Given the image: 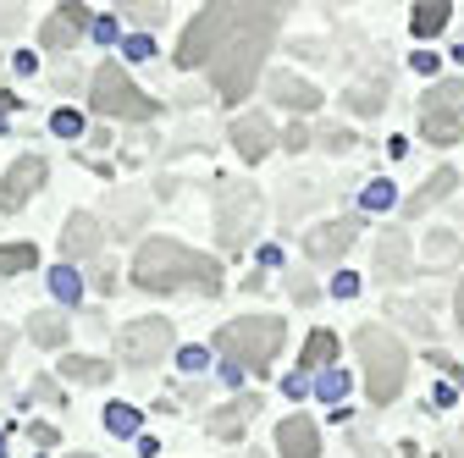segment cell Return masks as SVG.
<instances>
[{
	"label": "cell",
	"instance_id": "2",
	"mask_svg": "<svg viewBox=\"0 0 464 458\" xmlns=\"http://www.w3.org/2000/svg\"><path fill=\"white\" fill-rule=\"evenodd\" d=\"M133 281L144 293H178V288H199V293H221V265L178 238H150L133 260Z\"/></svg>",
	"mask_w": 464,
	"mask_h": 458
},
{
	"label": "cell",
	"instance_id": "32",
	"mask_svg": "<svg viewBox=\"0 0 464 458\" xmlns=\"http://www.w3.org/2000/svg\"><path fill=\"white\" fill-rule=\"evenodd\" d=\"M12 28H23V6H0V33H12Z\"/></svg>",
	"mask_w": 464,
	"mask_h": 458
},
{
	"label": "cell",
	"instance_id": "40",
	"mask_svg": "<svg viewBox=\"0 0 464 458\" xmlns=\"http://www.w3.org/2000/svg\"><path fill=\"white\" fill-rule=\"evenodd\" d=\"M453 304H459V326H464V281H459V299Z\"/></svg>",
	"mask_w": 464,
	"mask_h": 458
},
{
	"label": "cell",
	"instance_id": "20",
	"mask_svg": "<svg viewBox=\"0 0 464 458\" xmlns=\"http://www.w3.org/2000/svg\"><path fill=\"white\" fill-rule=\"evenodd\" d=\"M332 354H337V337L332 331H310L304 337V354H299V370H321Z\"/></svg>",
	"mask_w": 464,
	"mask_h": 458
},
{
	"label": "cell",
	"instance_id": "13",
	"mask_svg": "<svg viewBox=\"0 0 464 458\" xmlns=\"http://www.w3.org/2000/svg\"><path fill=\"white\" fill-rule=\"evenodd\" d=\"M271 100L304 117V110H315V105H321V89H315V83H304V78H294V72H271Z\"/></svg>",
	"mask_w": 464,
	"mask_h": 458
},
{
	"label": "cell",
	"instance_id": "17",
	"mask_svg": "<svg viewBox=\"0 0 464 458\" xmlns=\"http://www.w3.org/2000/svg\"><path fill=\"white\" fill-rule=\"evenodd\" d=\"M453 188H459V171H453V166H437V171H431V183H426V188H420V194H415L410 205H403V210H410V215H420L426 205H437V199H448Z\"/></svg>",
	"mask_w": 464,
	"mask_h": 458
},
{
	"label": "cell",
	"instance_id": "14",
	"mask_svg": "<svg viewBox=\"0 0 464 458\" xmlns=\"http://www.w3.org/2000/svg\"><path fill=\"white\" fill-rule=\"evenodd\" d=\"M100 249V221L89 215V210H78L67 226H62V254H67V265L72 260H83V254H94Z\"/></svg>",
	"mask_w": 464,
	"mask_h": 458
},
{
	"label": "cell",
	"instance_id": "21",
	"mask_svg": "<svg viewBox=\"0 0 464 458\" xmlns=\"http://www.w3.org/2000/svg\"><path fill=\"white\" fill-rule=\"evenodd\" d=\"M34 265H39L34 243H0V276H17V271H34Z\"/></svg>",
	"mask_w": 464,
	"mask_h": 458
},
{
	"label": "cell",
	"instance_id": "22",
	"mask_svg": "<svg viewBox=\"0 0 464 458\" xmlns=\"http://www.w3.org/2000/svg\"><path fill=\"white\" fill-rule=\"evenodd\" d=\"M34 342H39V348H62V342H67V320L62 315H34Z\"/></svg>",
	"mask_w": 464,
	"mask_h": 458
},
{
	"label": "cell",
	"instance_id": "27",
	"mask_svg": "<svg viewBox=\"0 0 464 458\" xmlns=\"http://www.w3.org/2000/svg\"><path fill=\"white\" fill-rule=\"evenodd\" d=\"M50 288L62 293V299H78V288H83V281H78V271H72V265H62V271L50 276Z\"/></svg>",
	"mask_w": 464,
	"mask_h": 458
},
{
	"label": "cell",
	"instance_id": "39",
	"mask_svg": "<svg viewBox=\"0 0 464 458\" xmlns=\"http://www.w3.org/2000/svg\"><path fill=\"white\" fill-rule=\"evenodd\" d=\"M12 342H17V337H12V326H0V365H6V354H12Z\"/></svg>",
	"mask_w": 464,
	"mask_h": 458
},
{
	"label": "cell",
	"instance_id": "34",
	"mask_svg": "<svg viewBox=\"0 0 464 458\" xmlns=\"http://www.w3.org/2000/svg\"><path fill=\"white\" fill-rule=\"evenodd\" d=\"M365 199H371V205H392V183H371Z\"/></svg>",
	"mask_w": 464,
	"mask_h": 458
},
{
	"label": "cell",
	"instance_id": "23",
	"mask_svg": "<svg viewBox=\"0 0 464 458\" xmlns=\"http://www.w3.org/2000/svg\"><path fill=\"white\" fill-rule=\"evenodd\" d=\"M105 431H111V436H139V409L111 404V409H105Z\"/></svg>",
	"mask_w": 464,
	"mask_h": 458
},
{
	"label": "cell",
	"instance_id": "12",
	"mask_svg": "<svg viewBox=\"0 0 464 458\" xmlns=\"http://www.w3.org/2000/svg\"><path fill=\"white\" fill-rule=\"evenodd\" d=\"M276 453H282V458H321V436H315V425H310L304 415L282 420V425H276Z\"/></svg>",
	"mask_w": 464,
	"mask_h": 458
},
{
	"label": "cell",
	"instance_id": "3",
	"mask_svg": "<svg viewBox=\"0 0 464 458\" xmlns=\"http://www.w3.org/2000/svg\"><path fill=\"white\" fill-rule=\"evenodd\" d=\"M354 348H360V365H365V392H371V404H392V397L403 392V376H410V354H403V342L382 326H365L354 337Z\"/></svg>",
	"mask_w": 464,
	"mask_h": 458
},
{
	"label": "cell",
	"instance_id": "19",
	"mask_svg": "<svg viewBox=\"0 0 464 458\" xmlns=\"http://www.w3.org/2000/svg\"><path fill=\"white\" fill-rule=\"evenodd\" d=\"M376 271H382V276H403V271H410V243H403V233H387V238H382Z\"/></svg>",
	"mask_w": 464,
	"mask_h": 458
},
{
	"label": "cell",
	"instance_id": "10",
	"mask_svg": "<svg viewBox=\"0 0 464 458\" xmlns=\"http://www.w3.org/2000/svg\"><path fill=\"white\" fill-rule=\"evenodd\" d=\"M354 233H360V215H343V221H332V226H315V233L304 238V254H310V260H321V265H332V260H343V254H348Z\"/></svg>",
	"mask_w": 464,
	"mask_h": 458
},
{
	"label": "cell",
	"instance_id": "25",
	"mask_svg": "<svg viewBox=\"0 0 464 458\" xmlns=\"http://www.w3.org/2000/svg\"><path fill=\"white\" fill-rule=\"evenodd\" d=\"M72 39H78V33H72V28H67L62 17H50V23L39 28V44H44V50H67Z\"/></svg>",
	"mask_w": 464,
	"mask_h": 458
},
{
	"label": "cell",
	"instance_id": "33",
	"mask_svg": "<svg viewBox=\"0 0 464 458\" xmlns=\"http://www.w3.org/2000/svg\"><path fill=\"white\" fill-rule=\"evenodd\" d=\"M128 55H133V62H144V55H155V44L139 33V39H128Z\"/></svg>",
	"mask_w": 464,
	"mask_h": 458
},
{
	"label": "cell",
	"instance_id": "36",
	"mask_svg": "<svg viewBox=\"0 0 464 458\" xmlns=\"http://www.w3.org/2000/svg\"><path fill=\"white\" fill-rule=\"evenodd\" d=\"M282 144H287V149H304V144H310V133H304V128H287V138H282Z\"/></svg>",
	"mask_w": 464,
	"mask_h": 458
},
{
	"label": "cell",
	"instance_id": "7",
	"mask_svg": "<svg viewBox=\"0 0 464 458\" xmlns=\"http://www.w3.org/2000/svg\"><path fill=\"white\" fill-rule=\"evenodd\" d=\"M420 133H426V144H459L464 138V100L453 83H437L420 100Z\"/></svg>",
	"mask_w": 464,
	"mask_h": 458
},
{
	"label": "cell",
	"instance_id": "15",
	"mask_svg": "<svg viewBox=\"0 0 464 458\" xmlns=\"http://www.w3.org/2000/svg\"><path fill=\"white\" fill-rule=\"evenodd\" d=\"M232 144H238V155L255 166V160H266L271 155V122L266 117H238L232 122Z\"/></svg>",
	"mask_w": 464,
	"mask_h": 458
},
{
	"label": "cell",
	"instance_id": "5",
	"mask_svg": "<svg viewBox=\"0 0 464 458\" xmlns=\"http://www.w3.org/2000/svg\"><path fill=\"white\" fill-rule=\"evenodd\" d=\"M94 110H100V117H122V122H150L155 117V100L122 67H116V62H105L94 72Z\"/></svg>",
	"mask_w": 464,
	"mask_h": 458
},
{
	"label": "cell",
	"instance_id": "18",
	"mask_svg": "<svg viewBox=\"0 0 464 458\" xmlns=\"http://www.w3.org/2000/svg\"><path fill=\"white\" fill-rule=\"evenodd\" d=\"M448 23H453V6H448V0H426V6H415V17H410L415 39H437Z\"/></svg>",
	"mask_w": 464,
	"mask_h": 458
},
{
	"label": "cell",
	"instance_id": "26",
	"mask_svg": "<svg viewBox=\"0 0 464 458\" xmlns=\"http://www.w3.org/2000/svg\"><path fill=\"white\" fill-rule=\"evenodd\" d=\"M55 17H62L72 33H83V28L94 23V17H89V6H78V0H67V6H55Z\"/></svg>",
	"mask_w": 464,
	"mask_h": 458
},
{
	"label": "cell",
	"instance_id": "41",
	"mask_svg": "<svg viewBox=\"0 0 464 458\" xmlns=\"http://www.w3.org/2000/svg\"><path fill=\"white\" fill-rule=\"evenodd\" d=\"M453 89H459V100H464V83H453Z\"/></svg>",
	"mask_w": 464,
	"mask_h": 458
},
{
	"label": "cell",
	"instance_id": "4",
	"mask_svg": "<svg viewBox=\"0 0 464 458\" xmlns=\"http://www.w3.org/2000/svg\"><path fill=\"white\" fill-rule=\"evenodd\" d=\"M216 348L232 359L227 370H238V365L266 370V365L276 359V348H282V320H276V315H244V320H227V326L216 331Z\"/></svg>",
	"mask_w": 464,
	"mask_h": 458
},
{
	"label": "cell",
	"instance_id": "42",
	"mask_svg": "<svg viewBox=\"0 0 464 458\" xmlns=\"http://www.w3.org/2000/svg\"><path fill=\"white\" fill-rule=\"evenodd\" d=\"M67 458H89V453H67Z\"/></svg>",
	"mask_w": 464,
	"mask_h": 458
},
{
	"label": "cell",
	"instance_id": "38",
	"mask_svg": "<svg viewBox=\"0 0 464 458\" xmlns=\"http://www.w3.org/2000/svg\"><path fill=\"white\" fill-rule=\"evenodd\" d=\"M12 105H17V94H6V89H0V128H6V117H12Z\"/></svg>",
	"mask_w": 464,
	"mask_h": 458
},
{
	"label": "cell",
	"instance_id": "24",
	"mask_svg": "<svg viewBox=\"0 0 464 458\" xmlns=\"http://www.w3.org/2000/svg\"><path fill=\"white\" fill-rule=\"evenodd\" d=\"M62 376H67V381H89V386H94V381H105V376H111V365H100V359H62Z\"/></svg>",
	"mask_w": 464,
	"mask_h": 458
},
{
	"label": "cell",
	"instance_id": "28",
	"mask_svg": "<svg viewBox=\"0 0 464 458\" xmlns=\"http://www.w3.org/2000/svg\"><path fill=\"white\" fill-rule=\"evenodd\" d=\"M50 128L62 133V138H78V133H83V122H78V110H55V117H50Z\"/></svg>",
	"mask_w": 464,
	"mask_h": 458
},
{
	"label": "cell",
	"instance_id": "9",
	"mask_svg": "<svg viewBox=\"0 0 464 458\" xmlns=\"http://www.w3.org/2000/svg\"><path fill=\"white\" fill-rule=\"evenodd\" d=\"M255 210H260L255 188H238V183L221 188V243L227 249H244V233L255 226Z\"/></svg>",
	"mask_w": 464,
	"mask_h": 458
},
{
	"label": "cell",
	"instance_id": "16",
	"mask_svg": "<svg viewBox=\"0 0 464 458\" xmlns=\"http://www.w3.org/2000/svg\"><path fill=\"white\" fill-rule=\"evenodd\" d=\"M255 409H260V397H238V404H227V409L210 415V431H216V436H238V431L255 420Z\"/></svg>",
	"mask_w": 464,
	"mask_h": 458
},
{
	"label": "cell",
	"instance_id": "30",
	"mask_svg": "<svg viewBox=\"0 0 464 458\" xmlns=\"http://www.w3.org/2000/svg\"><path fill=\"white\" fill-rule=\"evenodd\" d=\"M133 12V23L139 28H155V23H166V6H128Z\"/></svg>",
	"mask_w": 464,
	"mask_h": 458
},
{
	"label": "cell",
	"instance_id": "37",
	"mask_svg": "<svg viewBox=\"0 0 464 458\" xmlns=\"http://www.w3.org/2000/svg\"><path fill=\"white\" fill-rule=\"evenodd\" d=\"M183 365L188 370H205V348H183Z\"/></svg>",
	"mask_w": 464,
	"mask_h": 458
},
{
	"label": "cell",
	"instance_id": "1",
	"mask_svg": "<svg viewBox=\"0 0 464 458\" xmlns=\"http://www.w3.org/2000/svg\"><path fill=\"white\" fill-rule=\"evenodd\" d=\"M276 23H282V6H227V23L216 33L210 62H205L221 100H249L260 62L276 39Z\"/></svg>",
	"mask_w": 464,
	"mask_h": 458
},
{
	"label": "cell",
	"instance_id": "11",
	"mask_svg": "<svg viewBox=\"0 0 464 458\" xmlns=\"http://www.w3.org/2000/svg\"><path fill=\"white\" fill-rule=\"evenodd\" d=\"M44 171H50V166H44L39 155H23V160L6 171V194H0V210H23V205L44 188Z\"/></svg>",
	"mask_w": 464,
	"mask_h": 458
},
{
	"label": "cell",
	"instance_id": "8",
	"mask_svg": "<svg viewBox=\"0 0 464 458\" xmlns=\"http://www.w3.org/2000/svg\"><path fill=\"white\" fill-rule=\"evenodd\" d=\"M227 23V6H205L188 28H183V44H178V67H205L210 50H216V33Z\"/></svg>",
	"mask_w": 464,
	"mask_h": 458
},
{
	"label": "cell",
	"instance_id": "6",
	"mask_svg": "<svg viewBox=\"0 0 464 458\" xmlns=\"http://www.w3.org/2000/svg\"><path fill=\"white\" fill-rule=\"evenodd\" d=\"M171 348V320H128L122 331H116V359H122L128 370H150L160 365V354Z\"/></svg>",
	"mask_w": 464,
	"mask_h": 458
},
{
	"label": "cell",
	"instance_id": "35",
	"mask_svg": "<svg viewBox=\"0 0 464 458\" xmlns=\"http://www.w3.org/2000/svg\"><path fill=\"white\" fill-rule=\"evenodd\" d=\"M28 436H34L39 447H55V425H28Z\"/></svg>",
	"mask_w": 464,
	"mask_h": 458
},
{
	"label": "cell",
	"instance_id": "29",
	"mask_svg": "<svg viewBox=\"0 0 464 458\" xmlns=\"http://www.w3.org/2000/svg\"><path fill=\"white\" fill-rule=\"evenodd\" d=\"M348 105H354V110H382V105H387V83H382V89H360Z\"/></svg>",
	"mask_w": 464,
	"mask_h": 458
},
{
	"label": "cell",
	"instance_id": "31",
	"mask_svg": "<svg viewBox=\"0 0 464 458\" xmlns=\"http://www.w3.org/2000/svg\"><path fill=\"white\" fill-rule=\"evenodd\" d=\"M343 392H348V381H343L337 370H332V376H321V397H326V404H337Z\"/></svg>",
	"mask_w": 464,
	"mask_h": 458
}]
</instances>
